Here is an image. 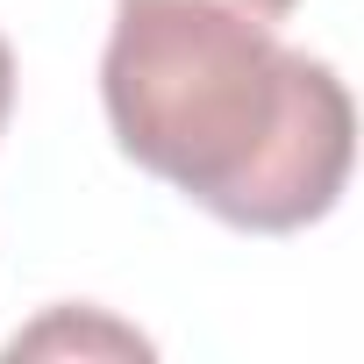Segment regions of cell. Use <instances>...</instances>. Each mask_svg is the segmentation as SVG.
<instances>
[{
  "mask_svg": "<svg viewBox=\"0 0 364 364\" xmlns=\"http://www.w3.org/2000/svg\"><path fill=\"white\" fill-rule=\"evenodd\" d=\"M100 107L122 157L250 236L321 222L357 150L336 65L286 50L272 22L229 0H122Z\"/></svg>",
  "mask_w": 364,
  "mask_h": 364,
  "instance_id": "1",
  "label": "cell"
},
{
  "mask_svg": "<svg viewBox=\"0 0 364 364\" xmlns=\"http://www.w3.org/2000/svg\"><path fill=\"white\" fill-rule=\"evenodd\" d=\"M229 8H243V15H257V22H272V29H279V22L300 8V0H229Z\"/></svg>",
  "mask_w": 364,
  "mask_h": 364,
  "instance_id": "2",
  "label": "cell"
},
{
  "mask_svg": "<svg viewBox=\"0 0 364 364\" xmlns=\"http://www.w3.org/2000/svg\"><path fill=\"white\" fill-rule=\"evenodd\" d=\"M8 107H15V50L0 36V129H8Z\"/></svg>",
  "mask_w": 364,
  "mask_h": 364,
  "instance_id": "3",
  "label": "cell"
}]
</instances>
